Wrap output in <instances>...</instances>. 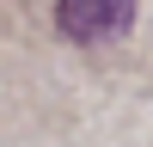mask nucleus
<instances>
[{
	"instance_id": "obj_1",
	"label": "nucleus",
	"mask_w": 153,
	"mask_h": 147,
	"mask_svg": "<svg viewBox=\"0 0 153 147\" xmlns=\"http://www.w3.org/2000/svg\"><path fill=\"white\" fill-rule=\"evenodd\" d=\"M55 24L68 43H117L135 24V0H61Z\"/></svg>"
}]
</instances>
